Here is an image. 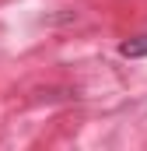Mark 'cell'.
<instances>
[{
  "instance_id": "obj_1",
  "label": "cell",
  "mask_w": 147,
  "mask_h": 151,
  "mask_svg": "<svg viewBox=\"0 0 147 151\" xmlns=\"http://www.w3.org/2000/svg\"><path fill=\"white\" fill-rule=\"evenodd\" d=\"M119 56H126V60L147 56V32L144 35H133V39H123V42H119Z\"/></svg>"
}]
</instances>
